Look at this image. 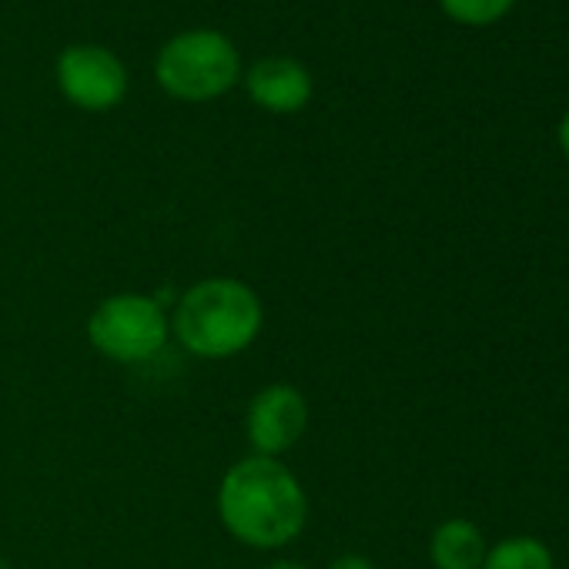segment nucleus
<instances>
[{
  "mask_svg": "<svg viewBox=\"0 0 569 569\" xmlns=\"http://www.w3.org/2000/svg\"><path fill=\"white\" fill-rule=\"evenodd\" d=\"M0 569H11V562H8L4 556H0Z\"/></svg>",
  "mask_w": 569,
  "mask_h": 569,
  "instance_id": "14",
  "label": "nucleus"
},
{
  "mask_svg": "<svg viewBox=\"0 0 569 569\" xmlns=\"http://www.w3.org/2000/svg\"><path fill=\"white\" fill-rule=\"evenodd\" d=\"M482 569H556V556L539 536H506L489 546Z\"/></svg>",
  "mask_w": 569,
  "mask_h": 569,
  "instance_id": "9",
  "label": "nucleus"
},
{
  "mask_svg": "<svg viewBox=\"0 0 569 569\" xmlns=\"http://www.w3.org/2000/svg\"><path fill=\"white\" fill-rule=\"evenodd\" d=\"M489 542L472 519H442L429 536V559L436 569H482Z\"/></svg>",
  "mask_w": 569,
  "mask_h": 569,
  "instance_id": "8",
  "label": "nucleus"
},
{
  "mask_svg": "<svg viewBox=\"0 0 569 569\" xmlns=\"http://www.w3.org/2000/svg\"><path fill=\"white\" fill-rule=\"evenodd\" d=\"M84 332L98 356L121 366H138L151 362L168 346L171 319L158 299L141 292H118L94 306Z\"/></svg>",
  "mask_w": 569,
  "mask_h": 569,
  "instance_id": "4",
  "label": "nucleus"
},
{
  "mask_svg": "<svg viewBox=\"0 0 569 569\" xmlns=\"http://www.w3.org/2000/svg\"><path fill=\"white\" fill-rule=\"evenodd\" d=\"M264 569H312L309 562H299V559H274L271 566H264Z\"/></svg>",
  "mask_w": 569,
  "mask_h": 569,
  "instance_id": "13",
  "label": "nucleus"
},
{
  "mask_svg": "<svg viewBox=\"0 0 569 569\" xmlns=\"http://www.w3.org/2000/svg\"><path fill=\"white\" fill-rule=\"evenodd\" d=\"M218 519L241 546L281 549L306 532L309 496L281 459L248 456L228 466L218 482Z\"/></svg>",
  "mask_w": 569,
  "mask_h": 569,
  "instance_id": "1",
  "label": "nucleus"
},
{
  "mask_svg": "<svg viewBox=\"0 0 569 569\" xmlns=\"http://www.w3.org/2000/svg\"><path fill=\"white\" fill-rule=\"evenodd\" d=\"M264 326V306L241 278H201L178 299L171 332L184 352L204 362H224L254 346Z\"/></svg>",
  "mask_w": 569,
  "mask_h": 569,
  "instance_id": "2",
  "label": "nucleus"
},
{
  "mask_svg": "<svg viewBox=\"0 0 569 569\" xmlns=\"http://www.w3.org/2000/svg\"><path fill=\"white\" fill-rule=\"evenodd\" d=\"M241 78L238 48L221 31H184L171 38L154 61V81L178 101H214Z\"/></svg>",
  "mask_w": 569,
  "mask_h": 569,
  "instance_id": "3",
  "label": "nucleus"
},
{
  "mask_svg": "<svg viewBox=\"0 0 569 569\" xmlns=\"http://www.w3.org/2000/svg\"><path fill=\"white\" fill-rule=\"evenodd\" d=\"M439 4L452 21L479 28V24L499 21L512 8V0H439Z\"/></svg>",
  "mask_w": 569,
  "mask_h": 569,
  "instance_id": "10",
  "label": "nucleus"
},
{
  "mask_svg": "<svg viewBox=\"0 0 569 569\" xmlns=\"http://www.w3.org/2000/svg\"><path fill=\"white\" fill-rule=\"evenodd\" d=\"M559 148H562V154L569 158V111H566L562 121H559Z\"/></svg>",
  "mask_w": 569,
  "mask_h": 569,
  "instance_id": "12",
  "label": "nucleus"
},
{
  "mask_svg": "<svg viewBox=\"0 0 569 569\" xmlns=\"http://www.w3.org/2000/svg\"><path fill=\"white\" fill-rule=\"evenodd\" d=\"M244 91L268 114H299L312 101V74L296 58H261L248 68Z\"/></svg>",
  "mask_w": 569,
  "mask_h": 569,
  "instance_id": "7",
  "label": "nucleus"
},
{
  "mask_svg": "<svg viewBox=\"0 0 569 569\" xmlns=\"http://www.w3.org/2000/svg\"><path fill=\"white\" fill-rule=\"evenodd\" d=\"M306 429L309 399L289 382H271L258 389L244 409V439L251 446V456L278 459L302 442Z\"/></svg>",
  "mask_w": 569,
  "mask_h": 569,
  "instance_id": "5",
  "label": "nucleus"
},
{
  "mask_svg": "<svg viewBox=\"0 0 569 569\" xmlns=\"http://www.w3.org/2000/svg\"><path fill=\"white\" fill-rule=\"evenodd\" d=\"M326 569H376V562L369 556H362V552H342Z\"/></svg>",
  "mask_w": 569,
  "mask_h": 569,
  "instance_id": "11",
  "label": "nucleus"
},
{
  "mask_svg": "<svg viewBox=\"0 0 569 569\" xmlns=\"http://www.w3.org/2000/svg\"><path fill=\"white\" fill-rule=\"evenodd\" d=\"M58 88L81 111H111L128 94V71L108 48L71 44L58 58Z\"/></svg>",
  "mask_w": 569,
  "mask_h": 569,
  "instance_id": "6",
  "label": "nucleus"
}]
</instances>
